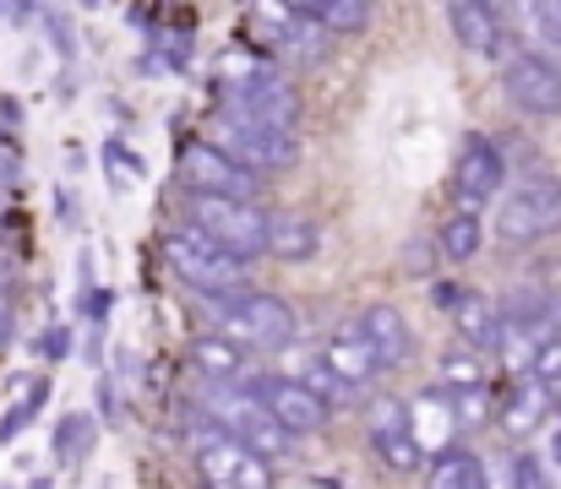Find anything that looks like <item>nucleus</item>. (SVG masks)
<instances>
[{"label": "nucleus", "mask_w": 561, "mask_h": 489, "mask_svg": "<svg viewBox=\"0 0 561 489\" xmlns=\"http://www.w3.org/2000/svg\"><path fill=\"white\" fill-rule=\"evenodd\" d=\"M202 300V322L213 331H224L229 342L251 348V353H278L295 342V305L267 294V289H213L196 294Z\"/></svg>", "instance_id": "f257e3e1"}, {"label": "nucleus", "mask_w": 561, "mask_h": 489, "mask_svg": "<svg viewBox=\"0 0 561 489\" xmlns=\"http://www.w3.org/2000/svg\"><path fill=\"white\" fill-rule=\"evenodd\" d=\"M218 109H234V115H251V120H267V126H284V131L300 126V93L251 44L229 49L218 60Z\"/></svg>", "instance_id": "f03ea898"}, {"label": "nucleus", "mask_w": 561, "mask_h": 489, "mask_svg": "<svg viewBox=\"0 0 561 489\" xmlns=\"http://www.w3.org/2000/svg\"><path fill=\"white\" fill-rule=\"evenodd\" d=\"M159 256H164V267H170L186 289H196V294L240 289V283H245V267H251V261H240L234 251H224L213 234H202L196 223L164 229V234H159Z\"/></svg>", "instance_id": "7ed1b4c3"}, {"label": "nucleus", "mask_w": 561, "mask_h": 489, "mask_svg": "<svg viewBox=\"0 0 561 489\" xmlns=\"http://www.w3.org/2000/svg\"><path fill=\"white\" fill-rule=\"evenodd\" d=\"M245 33H251V49H262L267 60H295V66L328 60V38H333L328 27L300 16L289 0H251L245 5Z\"/></svg>", "instance_id": "20e7f679"}, {"label": "nucleus", "mask_w": 561, "mask_h": 489, "mask_svg": "<svg viewBox=\"0 0 561 489\" xmlns=\"http://www.w3.org/2000/svg\"><path fill=\"white\" fill-rule=\"evenodd\" d=\"M207 142L218 153H229L234 163H245L251 174H284V168L300 163V137L295 131L267 126V120H251V115H234V109H218L213 115Z\"/></svg>", "instance_id": "39448f33"}, {"label": "nucleus", "mask_w": 561, "mask_h": 489, "mask_svg": "<svg viewBox=\"0 0 561 489\" xmlns=\"http://www.w3.org/2000/svg\"><path fill=\"white\" fill-rule=\"evenodd\" d=\"M202 414L224 430V435H234L240 446H251L256 457H267V463H278V457H289V446H295V435H284L278 430V419L234 381V386H207L202 392Z\"/></svg>", "instance_id": "423d86ee"}, {"label": "nucleus", "mask_w": 561, "mask_h": 489, "mask_svg": "<svg viewBox=\"0 0 561 489\" xmlns=\"http://www.w3.org/2000/svg\"><path fill=\"white\" fill-rule=\"evenodd\" d=\"M561 234V179L557 174H529L518 179L507 196H502V212H496V240L502 245H540Z\"/></svg>", "instance_id": "0eeeda50"}, {"label": "nucleus", "mask_w": 561, "mask_h": 489, "mask_svg": "<svg viewBox=\"0 0 561 489\" xmlns=\"http://www.w3.org/2000/svg\"><path fill=\"white\" fill-rule=\"evenodd\" d=\"M191 457H196L207 489H273L267 457H256L251 446H240L234 435H224L213 419H196L191 424Z\"/></svg>", "instance_id": "6e6552de"}, {"label": "nucleus", "mask_w": 561, "mask_h": 489, "mask_svg": "<svg viewBox=\"0 0 561 489\" xmlns=\"http://www.w3.org/2000/svg\"><path fill=\"white\" fill-rule=\"evenodd\" d=\"M240 386L278 419V430L284 435H295V441H306V435H322L328 430V419H333V408L317 397V392H306L295 375H284V370H256V375H240Z\"/></svg>", "instance_id": "1a4fd4ad"}, {"label": "nucleus", "mask_w": 561, "mask_h": 489, "mask_svg": "<svg viewBox=\"0 0 561 489\" xmlns=\"http://www.w3.org/2000/svg\"><path fill=\"white\" fill-rule=\"evenodd\" d=\"M191 223L202 234H213L224 251H234L240 261H256L267 251V212L256 201H234V196H196L191 190Z\"/></svg>", "instance_id": "9d476101"}, {"label": "nucleus", "mask_w": 561, "mask_h": 489, "mask_svg": "<svg viewBox=\"0 0 561 489\" xmlns=\"http://www.w3.org/2000/svg\"><path fill=\"white\" fill-rule=\"evenodd\" d=\"M502 93L513 109L535 115V120H557L561 115V66L540 49H513L502 60Z\"/></svg>", "instance_id": "9b49d317"}, {"label": "nucleus", "mask_w": 561, "mask_h": 489, "mask_svg": "<svg viewBox=\"0 0 561 489\" xmlns=\"http://www.w3.org/2000/svg\"><path fill=\"white\" fill-rule=\"evenodd\" d=\"M181 179L196 196H234V201H256V190H262V174H251L245 163L218 153L213 142H186L181 148Z\"/></svg>", "instance_id": "f8f14e48"}, {"label": "nucleus", "mask_w": 561, "mask_h": 489, "mask_svg": "<svg viewBox=\"0 0 561 489\" xmlns=\"http://www.w3.org/2000/svg\"><path fill=\"white\" fill-rule=\"evenodd\" d=\"M502 179H507L502 148L491 137L469 131L463 148H458V163H453V196H458V207H474L480 212L491 196H502Z\"/></svg>", "instance_id": "ddd939ff"}, {"label": "nucleus", "mask_w": 561, "mask_h": 489, "mask_svg": "<svg viewBox=\"0 0 561 489\" xmlns=\"http://www.w3.org/2000/svg\"><path fill=\"white\" fill-rule=\"evenodd\" d=\"M403 419H409V435H414V446L425 452V457H442V452H453L458 446V408H453V392L436 381V386H425L420 397H409L403 403Z\"/></svg>", "instance_id": "4468645a"}, {"label": "nucleus", "mask_w": 561, "mask_h": 489, "mask_svg": "<svg viewBox=\"0 0 561 489\" xmlns=\"http://www.w3.org/2000/svg\"><path fill=\"white\" fill-rule=\"evenodd\" d=\"M371 452L381 457V468H387V474H403V479L425 468V452L414 446V435H409V419H403V403H398V397L371 403Z\"/></svg>", "instance_id": "2eb2a0df"}, {"label": "nucleus", "mask_w": 561, "mask_h": 489, "mask_svg": "<svg viewBox=\"0 0 561 489\" xmlns=\"http://www.w3.org/2000/svg\"><path fill=\"white\" fill-rule=\"evenodd\" d=\"M355 326L366 331V342H371L381 370H403V364L414 359V331H409L398 305H381V300H376V305H366V311L355 316Z\"/></svg>", "instance_id": "dca6fc26"}, {"label": "nucleus", "mask_w": 561, "mask_h": 489, "mask_svg": "<svg viewBox=\"0 0 561 489\" xmlns=\"http://www.w3.org/2000/svg\"><path fill=\"white\" fill-rule=\"evenodd\" d=\"M317 251H322V229H317V218H306V212H267V251L262 256H273V261H284V267H306V261H317Z\"/></svg>", "instance_id": "f3484780"}, {"label": "nucleus", "mask_w": 561, "mask_h": 489, "mask_svg": "<svg viewBox=\"0 0 561 489\" xmlns=\"http://www.w3.org/2000/svg\"><path fill=\"white\" fill-rule=\"evenodd\" d=\"M453 322H458V337L469 342V348H480V353H502V331H507V322H502V305L496 300H485V294H458L453 305Z\"/></svg>", "instance_id": "a211bd4d"}, {"label": "nucleus", "mask_w": 561, "mask_h": 489, "mask_svg": "<svg viewBox=\"0 0 561 489\" xmlns=\"http://www.w3.org/2000/svg\"><path fill=\"white\" fill-rule=\"evenodd\" d=\"M322 359L344 375V386L350 392H360V386H371L376 375H381V364H376V353H371V342H366V331L350 322V326H339L333 337H328V348H322Z\"/></svg>", "instance_id": "6ab92c4d"}, {"label": "nucleus", "mask_w": 561, "mask_h": 489, "mask_svg": "<svg viewBox=\"0 0 561 489\" xmlns=\"http://www.w3.org/2000/svg\"><path fill=\"white\" fill-rule=\"evenodd\" d=\"M447 22H453V38L469 55H496L502 27H496V5L491 0H447Z\"/></svg>", "instance_id": "aec40b11"}, {"label": "nucleus", "mask_w": 561, "mask_h": 489, "mask_svg": "<svg viewBox=\"0 0 561 489\" xmlns=\"http://www.w3.org/2000/svg\"><path fill=\"white\" fill-rule=\"evenodd\" d=\"M546 414H551V386H546L540 375L513 381V392H507V403H502V430H507V435H535V430L546 424Z\"/></svg>", "instance_id": "412c9836"}, {"label": "nucleus", "mask_w": 561, "mask_h": 489, "mask_svg": "<svg viewBox=\"0 0 561 489\" xmlns=\"http://www.w3.org/2000/svg\"><path fill=\"white\" fill-rule=\"evenodd\" d=\"M191 364L207 375V381H218V386H234L240 375H245V348L240 342H229L224 331H202L196 342H191Z\"/></svg>", "instance_id": "4be33fe9"}, {"label": "nucleus", "mask_w": 561, "mask_h": 489, "mask_svg": "<svg viewBox=\"0 0 561 489\" xmlns=\"http://www.w3.org/2000/svg\"><path fill=\"white\" fill-rule=\"evenodd\" d=\"M278 353H284V375H295V381H300L306 392H317L328 408L355 397V392L344 386V375H339V370H333L322 353H295V348H278Z\"/></svg>", "instance_id": "5701e85b"}, {"label": "nucleus", "mask_w": 561, "mask_h": 489, "mask_svg": "<svg viewBox=\"0 0 561 489\" xmlns=\"http://www.w3.org/2000/svg\"><path fill=\"white\" fill-rule=\"evenodd\" d=\"M300 16H311L317 27H328L333 38L344 33H360L371 22V0H289Z\"/></svg>", "instance_id": "b1692460"}, {"label": "nucleus", "mask_w": 561, "mask_h": 489, "mask_svg": "<svg viewBox=\"0 0 561 489\" xmlns=\"http://www.w3.org/2000/svg\"><path fill=\"white\" fill-rule=\"evenodd\" d=\"M480 240H485V223H480V212L474 207H458L447 223H442V256L453 261V267H463V261H474L480 256Z\"/></svg>", "instance_id": "393cba45"}, {"label": "nucleus", "mask_w": 561, "mask_h": 489, "mask_svg": "<svg viewBox=\"0 0 561 489\" xmlns=\"http://www.w3.org/2000/svg\"><path fill=\"white\" fill-rule=\"evenodd\" d=\"M561 294L551 289H535V283H518L507 300H502V322H546V326H561Z\"/></svg>", "instance_id": "a878e982"}, {"label": "nucleus", "mask_w": 561, "mask_h": 489, "mask_svg": "<svg viewBox=\"0 0 561 489\" xmlns=\"http://www.w3.org/2000/svg\"><path fill=\"white\" fill-rule=\"evenodd\" d=\"M93 441H99V424H93V414H66V419L55 424V463H60V468H71V463H88Z\"/></svg>", "instance_id": "bb28decb"}, {"label": "nucleus", "mask_w": 561, "mask_h": 489, "mask_svg": "<svg viewBox=\"0 0 561 489\" xmlns=\"http://www.w3.org/2000/svg\"><path fill=\"white\" fill-rule=\"evenodd\" d=\"M436 375H442V386H453V392H463V386H485V353L469 348V342H453V348L442 353Z\"/></svg>", "instance_id": "cd10ccee"}, {"label": "nucleus", "mask_w": 561, "mask_h": 489, "mask_svg": "<svg viewBox=\"0 0 561 489\" xmlns=\"http://www.w3.org/2000/svg\"><path fill=\"white\" fill-rule=\"evenodd\" d=\"M474 463H480V457H474V452H463V446H453V452L431 457L425 489H463V479H469V468H474Z\"/></svg>", "instance_id": "c85d7f7f"}, {"label": "nucleus", "mask_w": 561, "mask_h": 489, "mask_svg": "<svg viewBox=\"0 0 561 489\" xmlns=\"http://www.w3.org/2000/svg\"><path fill=\"white\" fill-rule=\"evenodd\" d=\"M44 403H49V381H33V386H27V397H22V403L0 419V446H11V441H16V435H22L33 419H38V408H44Z\"/></svg>", "instance_id": "c756f323"}, {"label": "nucleus", "mask_w": 561, "mask_h": 489, "mask_svg": "<svg viewBox=\"0 0 561 489\" xmlns=\"http://www.w3.org/2000/svg\"><path fill=\"white\" fill-rule=\"evenodd\" d=\"M453 408H458V430H480L491 419V392L485 386H463V392H453Z\"/></svg>", "instance_id": "7c9ffc66"}, {"label": "nucleus", "mask_w": 561, "mask_h": 489, "mask_svg": "<svg viewBox=\"0 0 561 489\" xmlns=\"http://www.w3.org/2000/svg\"><path fill=\"white\" fill-rule=\"evenodd\" d=\"M513 489H557L551 468H546V457L518 452V457H513Z\"/></svg>", "instance_id": "2f4dec72"}, {"label": "nucleus", "mask_w": 561, "mask_h": 489, "mask_svg": "<svg viewBox=\"0 0 561 489\" xmlns=\"http://www.w3.org/2000/svg\"><path fill=\"white\" fill-rule=\"evenodd\" d=\"M529 370H535L546 386H561V326L540 342V353H535V364H529Z\"/></svg>", "instance_id": "473e14b6"}, {"label": "nucleus", "mask_w": 561, "mask_h": 489, "mask_svg": "<svg viewBox=\"0 0 561 489\" xmlns=\"http://www.w3.org/2000/svg\"><path fill=\"white\" fill-rule=\"evenodd\" d=\"M38 353H44V359H66V353H71V326H49V331L38 337Z\"/></svg>", "instance_id": "72a5a7b5"}, {"label": "nucleus", "mask_w": 561, "mask_h": 489, "mask_svg": "<svg viewBox=\"0 0 561 489\" xmlns=\"http://www.w3.org/2000/svg\"><path fill=\"white\" fill-rule=\"evenodd\" d=\"M463 489H491V479H485V463H474V468H469V479H463Z\"/></svg>", "instance_id": "f704fd0d"}, {"label": "nucleus", "mask_w": 561, "mask_h": 489, "mask_svg": "<svg viewBox=\"0 0 561 489\" xmlns=\"http://www.w3.org/2000/svg\"><path fill=\"white\" fill-rule=\"evenodd\" d=\"M557 468H561V430H557Z\"/></svg>", "instance_id": "c9c22d12"}, {"label": "nucleus", "mask_w": 561, "mask_h": 489, "mask_svg": "<svg viewBox=\"0 0 561 489\" xmlns=\"http://www.w3.org/2000/svg\"><path fill=\"white\" fill-rule=\"evenodd\" d=\"M33 489H49V479H38V485H33Z\"/></svg>", "instance_id": "e433bc0d"}, {"label": "nucleus", "mask_w": 561, "mask_h": 489, "mask_svg": "<svg viewBox=\"0 0 561 489\" xmlns=\"http://www.w3.org/2000/svg\"><path fill=\"white\" fill-rule=\"evenodd\" d=\"M557 16H561V0H557Z\"/></svg>", "instance_id": "4c0bfd02"}]
</instances>
